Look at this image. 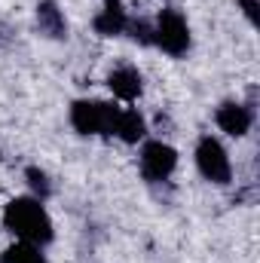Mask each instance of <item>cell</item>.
Listing matches in <instances>:
<instances>
[{
  "label": "cell",
  "instance_id": "6da1fadb",
  "mask_svg": "<svg viewBox=\"0 0 260 263\" xmlns=\"http://www.w3.org/2000/svg\"><path fill=\"white\" fill-rule=\"evenodd\" d=\"M3 227L18 239V242H31V245H49L55 239V227L49 211L43 208L40 199L31 196H18L9 199L3 208Z\"/></svg>",
  "mask_w": 260,
  "mask_h": 263
},
{
  "label": "cell",
  "instance_id": "7a4b0ae2",
  "mask_svg": "<svg viewBox=\"0 0 260 263\" xmlns=\"http://www.w3.org/2000/svg\"><path fill=\"white\" fill-rule=\"evenodd\" d=\"M117 117H120V107L114 101L80 98L70 104V126L80 135H114Z\"/></svg>",
  "mask_w": 260,
  "mask_h": 263
},
{
  "label": "cell",
  "instance_id": "3957f363",
  "mask_svg": "<svg viewBox=\"0 0 260 263\" xmlns=\"http://www.w3.org/2000/svg\"><path fill=\"white\" fill-rule=\"evenodd\" d=\"M193 37H190V25L178 9H162L159 18L153 22V46H159L165 55L181 59L187 55Z\"/></svg>",
  "mask_w": 260,
  "mask_h": 263
},
{
  "label": "cell",
  "instance_id": "277c9868",
  "mask_svg": "<svg viewBox=\"0 0 260 263\" xmlns=\"http://www.w3.org/2000/svg\"><path fill=\"white\" fill-rule=\"evenodd\" d=\"M196 168L199 175L208 181V184H217V187H227L233 181V162H230V153L227 147L211 138V135H202L199 144H196Z\"/></svg>",
  "mask_w": 260,
  "mask_h": 263
},
{
  "label": "cell",
  "instance_id": "5b68a950",
  "mask_svg": "<svg viewBox=\"0 0 260 263\" xmlns=\"http://www.w3.org/2000/svg\"><path fill=\"white\" fill-rule=\"evenodd\" d=\"M178 168V150L165 141H144L141 147V175L153 184L169 181Z\"/></svg>",
  "mask_w": 260,
  "mask_h": 263
},
{
  "label": "cell",
  "instance_id": "8992f818",
  "mask_svg": "<svg viewBox=\"0 0 260 263\" xmlns=\"http://www.w3.org/2000/svg\"><path fill=\"white\" fill-rule=\"evenodd\" d=\"M214 123L230 138H245L251 132V123H254V110L248 104H239V101H224L214 114Z\"/></svg>",
  "mask_w": 260,
  "mask_h": 263
},
{
  "label": "cell",
  "instance_id": "52a82bcc",
  "mask_svg": "<svg viewBox=\"0 0 260 263\" xmlns=\"http://www.w3.org/2000/svg\"><path fill=\"white\" fill-rule=\"evenodd\" d=\"M107 89H110L114 98H120V101H135V98H141V92H144V80H141L138 67L120 65L107 73Z\"/></svg>",
  "mask_w": 260,
  "mask_h": 263
},
{
  "label": "cell",
  "instance_id": "ba28073f",
  "mask_svg": "<svg viewBox=\"0 0 260 263\" xmlns=\"http://www.w3.org/2000/svg\"><path fill=\"white\" fill-rule=\"evenodd\" d=\"M126 25H129V15L120 0H104L98 15L92 18V28L98 37H120V34H126Z\"/></svg>",
  "mask_w": 260,
  "mask_h": 263
},
{
  "label": "cell",
  "instance_id": "9c48e42d",
  "mask_svg": "<svg viewBox=\"0 0 260 263\" xmlns=\"http://www.w3.org/2000/svg\"><path fill=\"white\" fill-rule=\"evenodd\" d=\"M34 15H37V28L43 37H49V40H65L67 37V18L55 0H40Z\"/></svg>",
  "mask_w": 260,
  "mask_h": 263
},
{
  "label": "cell",
  "instance_id": "30bf717a",
  "mask_svg": "<svg viewBox=\"0 0 260 263\" xmlns=\"http://www.w3.org/2000/svg\"><path fill=\"white\" fill-rule=\"evenodd\" d=\"M114 135H117L120 141H126V144H138V141H144V135H147V123H144V117H141L135 107H126V110H120V117H117Z\"/></svg>",
  "mask_w": 260,
  "mask_h": 263
},
{
  "label": "cell",
  "instance_id": "8fae6325",
  "mask_svg": "<svg viewBox=\"0 0 260 263\" xmlns=\"http://www.w3.org/2000/svg\"><path fill=\"white\" fill-rule=\"evenodd\" d=\"M0 263H46L40 245H31V242H15L9 245L3 254H0Z\"/></svg>",
  "mask_w": 260,
  "mask_h": 263
},
{
  "label": "cell",
  "instance_id": "7c38bea8",
  "mask_svg": "<svg viewBox=\"0 0 260 263\" xmlns=\"http://www.w3.org/2000/svg\"><path fill=\"white\" fill-rule=\"evenodd\" d=\"M25 181H28V187L34 190V199H49L52 193V181H49V175L43 172V168H37V165H31V168H25Z\"/></svg>",
  "mask_w": 260,
  "mask_h": 263
},
{
  "label": "cell",
  "instance_id": "4fadbf2b",
  "mask_svg": "<svg viewBox=\"0 0 260 263\" xmlns=\"http://www.w3.org/2000/svg\"><path fill=\"white\" fill-rule=\"evenodd\" d=\"M126 34L141 46H153V22H147V18H129Z\"/></svg>",
  "mask_w": 260,
  "mask_h": 263
},
{
  "label": "cell",
  "instance_id": "5bb4252c",
  "mask_svg": "<svg viewBox=\"0 0 260 263\" xmlns=\"http://www.w3.org/2000/svg\"><path fill=\"white\" fill-rule=\"evenodd\" d=\"M257 6H260V0H239V9L245 12V18L251 25H257Z\"/></svg>",
  "mask_w": 260,
  "mask_h": 263
}]
</instances>
